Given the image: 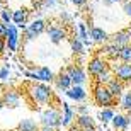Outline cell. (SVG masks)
Masks as SVG:
<instances>
[{"mask_svg":"<svg viewBox=\"0 0 131 131\" xmlns=\"http://www.w3.org/2000/svg\"><path fill=\"white\" fill-rule=\"evenodd\" d=\"M29 97L32 99V102L44 106V104H49L53 101V90L49 85H46V82L34 83L29 87Z\"/></svg>","mask_w":131,"mask_h":131,"instance_id":"cell-1","label":"cell"},{"mask_svg":"<svg viewBox=\"0 0 131 131\" xmlns=\"http://www.w3.org/2000/svg\"><path fill=\"white\" fill-rule=\"evenodd\" d=\"M94 102L101 107H107V106H112L114 102H116V97H114V94L109 90L107 85L104 83H97L95 87H94Z\"/></svg>","mask_w":131,"mask_h":131,"instance_id":"cell-2","label":"cell"},{"mask_svg":"<svg viewBox=\"0 0 131 131\" xmlns=\"http://www.w3.org/2000/svg\"><path fill=\"white\" fill-rule=\"evenodd\" d=\"M39 123L44 124V126H53L58 129L61 126V112L56 109V107H48L41 112L39 116Z\"/></svg>","mask_w":131,"mask_h":131,"instance_id":"cell-3","label":"cell"},{"mask_svg":"<svg viewBox=\"0 0 131 131\" xmlns=\"http://www.w3.org/2000/svg\"><path fill=\"white\" fill-rule=\"evenodd\" d=\"M19 27L17 24L10 22L9 24V29H7V36H5V43H7V51L10 53H15L19 49V44H20V32H19Z\"/></svg>","mask_w":131,"mask_h":131,"instance_id":"cell-4","label":"cell"},{"mask_svg":"<svg viewBox=\"0 0 131 131\" xmlns=\"http://www.w3.org/2000/svg\"><path fill=\"white\" fill-rule=\"evenodd\" d=\"M46 27H48V24H46L43 19H34L31 24H27V27H26V31H24L26 39H27V41L36 39L38 36H41L43 32H46Z\"/></svg>","mask_w":131,"mask_h":131,"instance_id":"cell-5","label":"cell"},{"mask_svg":"<svg viewBox=\"0 0 131 131\" xmlns=\"http://www.w3.org/2000/svg\"><path fill=\"white\" fill-rule=\"evenodd\" d=\"M46 34H48V38L49 41L53 44H60V43H63L65 38H67V31L61 27V26L58 24H51L46 27Z\"/></svg>","mask_w":131,"mask_h":131,"instance_id":"cell-6","label":"cell"},{"mask_svg":"<svg viewBox=\"0 0 131 131\" xmlns=\"http://www.w3.org/2000/svg\"><path fill=\"white\" fill-rule=\"evenodd\" d=\"M61 126L65 128H70L73 124V123L77 121V111L73 109L68 102H63L61 104Z\"/></svg>","mask_w":131,"mask_h":131,"instance_id":"cell-7","label":"cell"},{"mask_svg":"<svg viewBox=\"0 0 131 131\" xmlns=\"http://www.w3.org/2000/svg\"><path fill=\"white\" fill-rule=\"evenodd\" d=\"M67 73L70 75L73 83H77V85H83V83L87 82V72L83 70L82 67H77V65H70L67 68Z\"/></svg>","mask_w":131,"mask_h":131,"instance_id":"cell-8","label":"cell"},{"mask_svg":"<svg viewBox=\"0 0 131 131\" xmlns=\"http://www.w3.org/2000/svg\"><path fill=\"white\" fill-rule=\"evenodd\" d=\"M65 95H67L70 101H75V102H83L87 99V90L83 89V85H77L73 83L70 89L65 90Z\"/></svg>","mask_w":131,"mask_h":131,"instance_id":"cell-9","label":"cell"},{"mask_svg":"<svg viewBox=\"0 0 131 131\" xmlns=\"http://www.w3.org/2000/svg\"><path fill=\"white\" fill-rule=\"evenodd\" d=\"M114 75L121 82H131V61H121L119 65L114 67Z\"/></svg>","mask_w":131,"mask_h":131,"instance_id":"cell-10","label":"cell"},{"mask_svg":"<svg viewBox=\"0 0 131 131\" xmlns=\"http://www.w3.org/2000/svg\"><path fill=\"white\" fill-rule=\"evenodd\" d=\"M106 68H107L106 60H102V58H99V56H95V58H92L87 63V73H89V75H92V77H97L99 73L104 72Z\"/></svg>","mask_w":131,"mask_h":131,"instance_id":"cell-11","label":"cell"},{"mask_svg":"<svg viewBox=\"0 0 131 131\" xmlns=\"http://www.w3.org/2000/svg\"><path fill=\"white\" fill-rule=\"evenodd\" d=\"M2 99H4V102H5V107H12V109H14V107L20 106L22 95H20V92H17V90H7V92H4Z\"/></svg>","mask_w":131,"mask_h":131,"instance_id":"cell-12","label":"cell"},{"mask_svg":"<svg viewBox=\"0 0 131 131\" xmlns=\"http://www.w3.org/2000/svg\"><path fill=\"white\" fill-rule=\"evenodd\" d=\"M111 41L114 44H117L119 48H121V46H126V44H131V29L117 31L116 34L111 36Z\"/></svg>","mask_w":131,"mask_h":131,"instance_id":"cell-13","label":"cell"},{"mask_svg":"<svg viewBox=\"0 0 131 131\" xmlns=\"http://www.w3.org/2000/svg\"><path fill=\"white\" fill-rule=\"evenodd\" d=\"M54 87H56V90H60V92H65L67 89H70L73 85L72 78H70V75H68L67 72L65 73H60V75H56L54 77Z\"/></svg>","mask_w":131,"mask_h":131,"instance_id":"cell-14","label":"cell"},{"mask_svg":"<svg viewBox=\"0 0 131 131\" xmlns=\"http://www.w3.org/2000/svg\"><path fill=\"white\" fill-rule=\"evenodd\" d=\"M12 22L17 24V27L20 31H26V27H27V10H24V9L14 10L12 12Z\"/></svg>","mask_w":131,"mask_h":131,"instance_id":"cell-15","label":"cell"},{"mask_svg":"<svg viewBox=\"0 0 131 131\" xmlns=\"http://www.w3.org/2000/svg\"><path fill=\"white\" fill-rule=\"evenodd\" d=\"M90 39H92L94 43H107V41H109V34L106 32V31L102 29V27H97V26H94V27H90Z\"/></svg>","mask_w":131,"mask_h":131,"instance_id":"cell-16","label":"cell"},{"mask_svg":"<svg viewBox=\"0 0 131 131\" xmlns=\"http://www.w3.org/2000/svg\"><path fill=\"white\" fill-rule=\"evenodd\" d=\"M111 123H112V126L116 128V129H119V131H126L128 126H129V117L124 116V114H121V112H116Z\"/></svg>","mask_w":131,"mask_h":131,"instance_id":"cell-17","label":"cell"},{"mask_svg":"<svg viewBox=\"0 0 131 131\" xmlns=\"http://www.w3.org/2000/svg\"><path fill=\"white\" fill-rule=\"evenodd\" d=\"M36 73H38V82H46V83L54 82V73L51 72L48 67L36 68Z\"/></svg>","mask_w":131,"mask_h":131,"instance_id":"cell-18","label":"cell"},{"mask_svg":"<svg viewBox=\"0 0 131 131\" xmlns=\"http://www.w3.org/2000/svg\"><path fill=\"white\" fill-rule=\"evenodd\" d=\"M107 87H109V90H111L112 94H114V97H121L123 94H124V82H121L117 77H114L111 80V82L107 83Z\"/></svg>","mask_w":131,"mask_h":131,"instance_id":"cell-19","label":"cell"},{"mask_svg":"<svg viewBox=\"0 0 131 131\" xmlns=\"http://www.w3.org/2000/svg\"><path fill=\"white\" fill-rule=\"evenodd\" d=\"M77 126L80 128V129H83V128H90V126H95V121H94V117L90 116V114H78L77 116Z\"/></svg>","mask_w":131,"mask_h":131,"instance_id":"cell-20","label":"cell"},{"mask_svg":"<svg viewBox=\"0 0 131 131\" xmlns=\"http://www.w3.org/2000/svg\"><path fill=\"white\" fill-rule=\"evenodd\" d=\"M19 131H39V124L31 117H26L19 123Z\"/></svg>","mask_w":131,"mask_h":131,"instance_id":"cell-21","label":"cell"},{"mask_svg":"<svg viewBox=\"0 0 131 131\" xmlns=\"http://www.w3.org/2000/svg\"><path fill=\"white\" fill-rule=\"evenodd\" d=\"M114 114H116L114 107H112V106H107V107H102V111H101V114H99V117H101V121L104 123V124H107V123L112 121Z\"/></svg>","mask_w":131,"mask_h":131,"instance_id":"cell-22","label":"cell"},{"mask_svg":"<svg viewBox=\"0 0 131 131\" xmlns=\"http://www.w3.org/2000/svg\"><path fill=\"white\" fill-rule=\"evenodd\" d=\"M114 77H116V75H114V70L111 72L109 68H106L104 72H101L97 77H95V80H97V83H104V85H107V83L111 82Z\"/></svg>","mask_w":131,"mask_h":131,"instance_id":"cell-23","label":"cell"},{"mask_svg":"<svg viewBox=\"0 0 131 131\" xmlns=\"http://www.w3.org/2000/svg\"><path fill=\"white\" fill-rule=\"evenodd\" d=\"M70 48H72V51L75 54H82V53H85V44H83V41L80 38H75L70 41Z\"/></svg>","mask_w":131,"mask_h":131,"instance_id":"cell-24","label":"cell"},{"mask_svg":"<svg viewBox=\"0 0 131 131\" xmlns=\"http://www.w3.org/2000/svg\"><path fill=\"white\" fill-rule=\"evenodd\" d=\"M102 51H104V54H106V56H109V58H117V53H119V46H117V44H114V43L111 41V43L104 44Z\"/></svg>","mask_w":131,"mask_h":131,"instance_id":"cell-25","label":"cell"},{"mask_svg":"<svg viewBox=\"0 0 131 131\" xmlns=\"http://www.w3.org/2000/svg\"><path fill=\"white\" fill-rule=\"evenodd\" d=\"M119 106H121L123 111L131 112V90L129 92H124L121 97H119Z\"/></svg>","mask_w":131,"mask_h":131,"instance_id":"cell-26","label":"cell"},{"mask_svg":"<svg viewBox=\"0 0 131 131\" xmlns=\"http://www.w3.org/2000/svg\"><path fill=\"white\" fill-rule=\"evenodd\" d=\"M117 58L121 60V61H131V44H126V46L119 48Z\"/></svg>","mask_w":131,"mask_h":131,"instance_id":"cell-27","label":"cell"},{"mask_svg":"<svg viewBox=\"0 0 131 131\" xmlns=\"http://www.w3.org/2000/svg\"><path fill=\"white\" fill-rule=\"evenodd\" d=\"M77 29H78L77 38H80L82 41H85V39L90 38V31H89V27H87V24H85V22H78Z\"/></svg>","mask_w":131,"mask_h":131,"instance_id":"cell-28","label":"cell"},{"mask_svg":"<svg viewBox=\"0 0 131 131\" xmlns=\"http://www.w3.org/2000/svg\"><path fill=\"white\" fill-rule=\"evenodd\" d=\"M0 19L4 20L5 24H10V22H12V12L2 7V9H0Z\"/></svg>","mask_w":131,"mask_h":131,"instance_id":"cell-29","label":"cell"},{"mask_svg":"<svg viewBox=\"0 0 131 131\" xmlns=\"http://www.w3.org/2000/svg\"><path fill=\"white\" fill-rule=\"evenodd\" d=\"M58 5H60L58 0H43L41 7H43V10H53L54 7H58Z\"/></svg>","mask_w":131,"mask_h":131,"instance_id":"cell-30","label":"cell"},{"mask_svg":"<svg viewBox=\"0 0 131 131\" xmlns=\"http://www.w3.org/2000/svg\"><path fill=\"white\" fill-rule=\"evenodd\" d=\"M9 78H10V68H9V65H4V67L0 68V80L7 82Z\"/></svg>","mask_w":131,"mask_h":131,"instance_id":"cell-31","label":"cell"},{"mask_svg":"<svg viewBox=\"0 0 131 131\" xmlns=\"http://www.w3.org/2000/svg\"><path fill=\"white\" fill-rule=\"evenodd\" d=\"M123 10H124V14L131 19V0H124L123 2Z\"/></svg>","mask_w":131,"mask_h":131,"instance_id":"cell-32","label":"cell"},{"mask_svg":"<svg viewBox=\"0 0 131 131\" xmlns=\"http://www.w3.org/2000/svg\"><path fill=\"white\" fill-rule=\"evenodd\" d=\"M7 29H9V24H5L4 20L0 19V38H5L7 36Z\"/></svg>","mask_w":131,"mask_h":131,"instance_id":"cell-33","label":"cell"},{"mask_svg":"<svg viewBox=\"0 0 131 131\" xmlns=\"http://www.w3.org/2000/svg\"><path fill=\"white\" fill-rule=\"evenodd\" d=\"M7 51V43H5V38H0V54H4Z\"/></svg>","mask_w":131,"mask_h":131,"instance_id":"cell-34","label":"cell"},{"mask_svg":"<svg viewBox=\"0 0 131 131\" xmlns=\"http://www.w3.org/2000/svg\"><path fill=\"white\" fill-rule=\"evenodd\" d=\"M60 17H61V20H65V22H70V20H72V15L68 14L67 10H63V12L60 14Z\"/></svg>","mask_w":131,"mask_h":131,"instance_id":"cell-35","label":"cell"},{"mask_svg":"<svg viewBox=\"0 0 131 131\" xmlns=\"http://www.w3.org/2000/svg\"><path fill=\"white\" fill-rule=\"evenodd\" d=\"M26 77L34 80V82H38V73H36V70H34V72H26Z\"/></svg>","mask_w":131,"mask_h":131,"instance_id":"cell-36","label":"cell"},{"mask_svg":"<svg viewBox=\"0 0 131 131\" xmlns=\"http://www.w3.org/2000/svg\"><path fill=\"white\" fill-rule=\"evenodd\" d=\"M87 112H89V107L87 106H80L77 109V116H78V114H87Z\"/></svg>","mask_w":131,"mask_h":131,"instance_id":"cell-37","label":"cell"},{"mask_svg":"<svg viewBox=\"0 0 131 131\" xmlns=\"http://www.w3.org/2000/svg\"><path fill=\"white\" fill-rule=\"evenodd\" d=\"M39 131H56V128H53V126H44V124H41V126H39Z\"/></svg>","mask_w":131,"mask_h":131,"instance_id":"cell-38","label":"cell"},{"mask_svg":"<svg viewBox=\"0 0 131 131\" xmlns=\"http://www.w3.org/2000/svg\"><path fill=\"white\" fill-rule=\"evenodd\" d=\"M73 5H77V7H83L85 5V0H70Z\"/></svg>","mask_w":131,"mask_h":131,"instance_id":"cell-39","label":"cell"},{"mask_svg":"<svg viewBox=\"0 0 131 131\" xmlns=\"http://www.w3.org/2000/svg\"><path fill=\"white\" fill-rule=\"evenodd\" d=\"M106 5H112V4H116V2H124V0H102Z\"/></svg>","mask_w":131,"mask_h":131,"instance_id":"cell-40","label":"cell"},{"mask_svg":"<svg viewBox=\"0 0 131 131\" xmlns=\"http://www.w3.org/2000/svg\"><path fill=\"white\" fill-rule=\"evenodd\" d=\"M80 131H97V129H95V126H90V128H83Z\"/></svg>","mask_w":131,"mask_h":131,"instance_id":"cell-41","label":"cell"},{"mask_svg":"<svg viewBox=\"0 0 131 131\" xmlns=\"http://www.w3.org/2000/svg\"><path fill=\"white\" fill-rule=\"evenodd\" d=\"M4 107H5V102H4V99L0 97V111H2V109H4Z\"/></svg>","mask_w":131,"mask_h":131,"instance_id":"cell-42","label":"cell"},{"mask_svg":"<svg viewBox=\"0 0 131 131\" xmlns=\"http://www.w3.org/2000/svg\"><path fill=\"white\" fill-rule=\"evenodd\" d=\"M2 7H4V2H0V9H2Z\"/></svg>","mask_w":131,"mask_h":131,"instance_id":"cell-43","label":"cell"},{"mask_svg":"<svg viewBox=\"0 0 131 131\" xmlns=\"http://www.w3.org/2000/svg\"><path fill=\"white\" fill-rule=\"evenodd\" d=\"M0 2H4V4H5V2H7V0H0Z\"/></svg>","mask_w":131,"mask_h":131,"instance_id":"cell-44","label":"cell"},{"mask_svg":"<svg viewBox=\"0 0 131 131\" xmlns=\"http://www.w3.org/2000/svg\"><path fill=\"white\" fill-rule=\"evenodd\" d=\"M73 131H77V129H73ZM78 131H80V129H78Z\"/></svg>","mask_w":131,"mask_h":131,"instance_id":"cell-45","label":"cell"}]
</instances>
